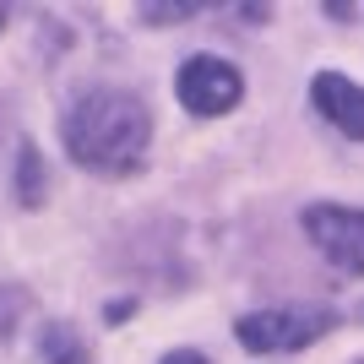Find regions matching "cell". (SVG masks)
Wrapping results in <instances>:
<instances>
[{
    "label": "cell",
    "instance_id": "cell-12",
    "mask_svg": "<svg viewBox=\"0 0 364 364\" xmlns=\"http://www.w3.org/2000/svg\"><path fill=\"white\" fill-rule=\"evenodd\" d=\"M359 364H364V359H359Z\"/></svg>",
    "mask_w": 364,
    "mask_h": 364
},
{
    "label": "cell",
    "instance_id": "cell-8",
    "mask_svg": "<svg viewBox=\"0 0 364 364\" xmlns=\"http://www.w3.org/2000/svg\"><path fill=\"white\" fill-rule=\"evenodd\" d=\"M196 11H201L196 0H180V6H141L147 22H174V16H196Z\"/></svg>",
    "mask_w": 364,
    "mask_h": 364
},
{
    "label": "cell",
    "instance_id": "cell-9",
    "mask_svg": "<svg viewBox=\"0 0 364 364\" xmlns=\"http://www.w3.org/2000/svg\"><path fill=\"white\" fill-rule=\"evenodd\" d=\"M11 316H16V299H11L6 289H0V337L11 332Z\"/></svg>",
    "mask_w": 364,
    "mask_h": 364
},
{
    "label": "cell",
    "instance_id": "cell-6",
    "mask_svg": "<svg viewBox=\"0 0 364 364\" xmlns=\"http://www.w3.org/2000/svg\"><path fill=\"white\" fill-rule=\"evenodd\" d=\"M16 196L28 201V207L44 201V164H38V147H33V141H22V152H16Z\"/></svg>",
    "mask_w": 364,
    "mask_h": 364
},
{
    "label": "cell",
    "instance_id": "cell-2",
    "mask_svg": "<svg viewBox=\"0 0 364 364\" xmlns=\"http://www.w3.org/2000/svg\"><path fill=\"white\" fill-rule=\"evenodd\" d=\"M337 326L332 310H321V304H294V310H256V316H240L234 337H240V348L250 353H294L304 343H316Z\"/></svg>",
    "mask_w": 364,
    "mask_h": 364
},
{
    "label": "cell",
    "instance_id": "cell-3",
    "mask_svg": "<svg viewBox=\"0 0 364 364\" xmlns=\"http://www.w3.org/2000/svg\"><path fill=\"white\" fill-rule=\"evenodd\" d=\"M304 234L321 250V261L343 277H364V213L359 207H310Z\"/></svg>",
    "mask_w": 364,
    "mask_h": 364
},
{
    "label": "cell",
    "instance_id": "cell-1",
    "mask_svg": "<svg viewBox=\"0 0 364 364\" xmlns=\"http://www.w3.org/2000/svg\"><path fill=\"white\" fill-rule=\"evenodd\" d=\"M152 136V114L136 92L120 87H92L82 92L60 120V141L82 168L92 174H131L147 152Z\"/></svg>",
    "mask_w": 364,
    "mask_h": 364
},
{
    "label": "cell",
    "instance_id": "cell-4",
    "mask_svg": "<svg viewBox=\"0 0 364 364\" xmlns=\"http://www.w3.org/2000/svg\"><path fill=\"white\" fill-rule=\"evenodd\" d=\"M174 92H180L185 109H196V114H228V109L240 104L245 92V76L223 60V55H191L174 76Z\"/></svg>",
    "mask_w": 364,
    "mask_h": 364
},
{
    "label": "cell",
    "instance_id": "cell-5",
    "mask_svg": "<svg viewBox=\"0 0 364 364\" xmlns=\"http://www.w3.org/2000/svg\"><path fill=\"white\" fill-rule=\"evenodd\" d=\"M310 98H316V109L343 136L364 141V87H353L348 76H337V71H321L316 82H310Z\"/></svg>",
    "mask_w": 364,
    "mask_h": 364
},
{
    "label": "cell",
    "instance_id": "cell-10",
    "mask_svg": "<svg viewBox=\"0 0 364 364\" xmlns=\"http://www.w3.org/2000/svg\"><path fill=\"white\" fill-rule=\"evenodd\" d=\"M164 364H207L196 348H174V353H164Z\"/></svg>",
    "mask_w": 364,
    "mask_h": 364
},
{
    "label": "cell",
    "instance_id": "cell-11",
    "mask_svg": "<svg viewBox=\"0 0 364 364\" xmlns=\"http://www.w3.org/2000/svg\"><path fill=\"white\" fill-rule=\"evenodd\" d=\"M0 22H6V6H0Z\"/></svg>",
    "mask_w": 364,
    "mask_h": 364
},
{
    "label": "cell",
    "instance_id": "cell-7",
    "mask_svg": "<svg viewBox=\"0 0 364 364\" xmlns=\"http://www.w3.org/2000/svg\"><path fill=\"white\" fill-rule=\"evenodd\" d=\"M44 359H49V364H87V348H82L65 326H55V332L44 337Z\"/></svg>",
    "mask_w": 364,
    "mask_h": 364
}]
</instances>
